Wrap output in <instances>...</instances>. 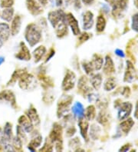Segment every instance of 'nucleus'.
<instances>
[{"label": "nucleus", "mask_w": 138, "mask_h": 152, "mask_svg": "<svg viewBox=\"0 0 138 152\" xmlns=\"http://www.w3.org/2000/svg\"><path fill=\"white\" fill-rule=\"evenodd\" d=\"M48 20L55 28L56 34L58 38H62L68 34L66 15L61 10H55L48 13Z\"/></svg>", "instance_id": "f257e3e1"}, {"label": "nucleus", "mask_w": 138, "mask_h": 152, "mask_svg": "<svg viewBox=\"0 0 138 152\" xmlns=\"http://www.w3.org/2000/svg\"><path fill=\"white\" fill-rule=\"evenodd\" d=\"M26 41L31 47L37 45L42 39V32L41 29L34 23L29 24L27 26L25 33Z\"/></svg>", "instance_id": "f03ea898"}, {"label": "nucleus", "mask_w": 138, "mask_h": 152, "mask_svg": "<svg viewBox=\"0 0 138 152\" xmlns=\"http://www.w3.org/2000/svg\"><path fill=\"white\" fill-rule=\"evenodd\" d=\"M48 139L52 144H55V150L58 151H62V128L59 124L55 123L49 134Z\"/></svg>", "instance_id": "7ed1b4c3"}, {"label": "nucleus", "mask_w": 138, "mask_h": 152, "mask_svg": "<svg viewBox=\"0 0 138 152\" xmlns=\"http://www.w3.org/2000/svg\"><path fill=\"white\" fill-rule=\"evenodd\" d=\"M72 100H73V97H72L71 95H63L59 99L57 110V115L58 118L64 117L65 114L69 111Z\"/></svg>", "instance_id": "20e7f679"}, {"label": "nucleus", "mask_w": 138, "mask_h": 152, "mask_svg": "<svg viewBox=\"0 0 138 152\" xmlns=\"http://www.w3.org/2000/svg\"><path fill=\"white\" fill-rule=\"evenodd\" d=\"M18 86L22 90L31 89L36 86V81L34 76L28 74L26 70L20 76V78H18Z\"/></svg>", "instance_id": "39448f33"}, {"label": "nucleus", "mask_w": 138, "mask_h": 152, "mask_svg": "<svg viewBox=\"0 0 138 152\" xmlns=\"http://www.w3.org/2000/svg\"><path fill=\"white\" fill-rule=\"evenodd\" d=\"M76 75L75 74L70 70L67 71L66 74L62 82V89L64 91H68L72 90L75 85Z\"/></svg>", "instance_id": "423d86ee"}, {"label": "nucleus", "mask_w": 138, "mask_h": 152, "mask_svg": "<svg viewBox=\"0 0 138 152\" xmlns=\"http://www.w3.org/2000/svg\"><path fill=\"white\" fill-rule=\"evenodd\" d=\"M132 111V104L130 102H123L119 105L118 110V119L123 121L127 118Z\"/></svg>", "instance_id": "0eeeda50"}, {"label": "nucleus", "mask_w": 138, "mask_h": 152, "mask_svg": "<svg viewBox=\"0 0 138 152\" xmlns=\"http://www.w3.org/2000/svg\"><path fill=\"white\" fill-rule=\"evenodd\" d=\"M112 5L113 15L114 16H120L121 12L127 7V0H109Z\"/></svg>", "instance_id": "6e6552de"}, {"label": "nucleus", "mask_w": 138, "mask_h": 152, "mask_svg": "<svg viewBox=\"0 0 138 152\" xmlns=\"http://www.w3.org/2000/svg\"><path fill=\"white\" fill-rule=\"evenodd\" d=\"M0 101H5L10 103L13 108H16V100H15V95L12 91L9 90H4L0 92Z\"/></svg>", "instance_id": "1a4fd4ad"}, {"label": "nucleus", "mask_w": 138, "mask_h": 152, "mask_svg": "<svg viewBox=\"0 0 138 152\" xmlns=\"http://www.w3.org/2000/svg\"><path fill=\"white\" fill-rule=\"evenodd\" d=\"M11 34L10 28L6 23H0V48L9 39Z\"/></svg>", "instance_id": "9d476101"}, {"label": "nucleus", "mask_w": 138, "mask_h": 152, "mask_svg": "<svg viewBox=\"0 0 138 152\" xmlns=\"http://www.w3.org/2000/svg\"><path fill=\"white\" fill-rule=\"evenodd\" d=\"M66 22H68L69 26L72 28V31L74 35H77L80 34L79 25L77 22L75 17L72 15V13H68L66 15Z\"/></svg>", "instance_id": "9b49d317"}, {"label": "nucleus", "mask_w": 138, "mask_h": 152, "mask_svg": "<svg viewBox=\"0 0 138 152\" xmlns=\"http://www.w3.org/2000/svg\"><path fill=\"white\" fill-rule=\"evenodd\" d=\"M26 6L28 10L30 12L32 15H38L42 12V7L35 0H27L26 1Z\"/></svg>", "instance_id": "f8f14e48"}, {"label": "nucleus", "mask_w": 138, "mask_h": 152, "mask_svg": "<svg viewBox=\"0 0 138 152\" xmlns=\"http://www.w3.org/2000/svg\"><path fill=\"white\" fill-rule=\"evenodd\" d=\"M15 58L19 60H24V61H28L31 59L29 49L28 48L24 42L20 43V49L18 53L15 55Z\"/></svg>", "instance_id": "ddd939ff"}, {"label": "nucleus", "mask_w": 138, "mask_h": 152, "mask_svg": "<svg viewBox=\"0 0 138 152\" xmlns=\"http://www.w3.org/2000/svg\"><path fill=\"white\" fill-rule=\"evenodd\" d=\"M18 124L27 133H31L33 130L34 124L30 121V119L28 118V116H26V115H22L18 118Z\"/></svg>", "instance_id": "4468645a"}, {"label": "nucleus", "mask_w": 138, "mask_h": 152, "mask_svg": "<svg viewBox=\"0 0 138 152\" xmlns=\"http://www.w3.org/2000/svg\"><path fill=\"white\" fill-rule=\"evenodd\" d=\"M78 126H79L80 132L82 137L85 141H88V121L85 117H81L78 118Z\"/></svg>", "instance_id": "2eb2a0df"}, {"label": "nucleus", "mask_w": 138, "mask_h": 152, "mask_svg": "<svg viewBox=\"0 0 138 152\" xmlns=\"http://www.w3.org/2000/svg\"><path fill=\"white\" fill-rule=\"evenodd\" d=\"M135 75H136V71H135L134 67L131 61H127V68H126L125 75H124V82H131L134 79Z\"/></svg>", "instance_id": "dca6fc26"}, {"label": "nucleus", "mask_w": 138, "mask_h": 152, "mask_svg": "<svg viewBox=\"0 0 138 152\" xmlns=\"http://www.w3.org/2000/svg\"><path fill=\"white\" fill-rule=\"evenodd\" d=\"M94 25V15L90 11H88L83 15V28L88 30L92 28Z\"/></svg>", "instance_id": "f3484780"}, {"label": "nucleus", "mask_w": 138, "mask_h": 152, "mask_svg": "<svg viewBox=\"0 0 138 152\" xmlns=\"http://www.w3.org/2000/svg\"><path fill=\"white\" fill-rule=\"evenodd\" d=\"M77 89L79 90L81 92H82L84 95L87 94V93L91 92V88L90 86H88V78L86 76H82L78 81V84H77Z\"/></svg>", "instance_id": "a211bd4d"}, {"label": "nucleus", "mask_w": 138, "mask_h": 152, "mask_svg": "<svg viewBox=\"0 0 138 152\" xmlns=\"http://www.w3.org/2000/svg\"><path fill=\"white\" fill-rule=\"evenodd\" d=\"M21 25H22V22H21V17L19 15H16L15 16V18L12 19L11 24V28H10V31H11L12 35L15 36L19 32L21 28Z\"/></svg>", "instance_id": "6ab92c4d"}, {"label": "nucleus", "mask_w": 138, "mask_h": 152, "mask_svg": "<svg viewBox=\"0 0 138 152\" xmlns=\"http://www.w3.org/2000/svg\"><path fill=\"white\" fill-rule=\"evenodd\" d=\"M104 72L106 75H111L115 72L114 62H113L111 58L109 56H106L105 58V64L104 66Z\"/></svg>", "instance_id": "aec40b11"}, {"label": "nucleus", "mask_w": 138, "mask_h": 152, "mask_svg": "<svg viewBox=\"0 0 138 152\" xmlns=\"http://www.w3.org/2000/svg\"><path fill=\"white\" fill-rule=\"evenodd\" d=\"M27 116L34 125H39V123H40V118H39L38 113H37L36 109L34 107L31 106V108L28 109L27 112Z\"/></svg>", "instance_id": "412c9836"}, {"label": "nucleus", "mask_w": 138, "mask_h": 152, "mask_svg": "<svg viewBox=\"0 0 138 152\" xmlns=\"http://www.w3.org/2000/svg\"><path fill=\"white\" fill-rule=\"evenodd\" d=\"M134 121H133L132 118L126 119L124 121L123 120V121L120 124V128L123 133L127 134L132 128V127L134 126Z\"/></svg>", "instance_id": "4be33fe9"}, {"label": "nucleus", "mask_w": 138, "mask_h": 152, "mask_svg": "<svg viewBox=\"0 0 138 152\" xmlns=\"http://www.w3.org/2000/svg\"><path fill=\"white\" fill-rule=\"evenodd\" d=\"M72 111L73 112L74 115L77 117V118L84 117V113H85V108L84 106L80 102H76L75 104L72 106Z\"/></svg>", "instance_id": "5701e85b"}, {"label": "nucleus", "mask_w": 138, "mask_h": 152, "mask_svg": "<svg viewBox=\"0 0 138 152\" xmlns=\"http://www.w3.org/2000/svg\"><path fill=\"white\" fill-rule=\"evenodd\" d=\"M103 58L101 57V56H99V55L97 54L94 55V56L92 58V60L91 61V63L92 66H93L94 70L97 71H99L102 68V66H103Z\"/></svg>", "instance_id": "b1692460"}, {"label": "nucleus", "mask_w": 138, "mask_h": 152, "mask_svg": "<svg viewBox=\"0 0 138 152\" xmlns=\"http://www.w3.org/2000/svg\"><path fill=\"white\" fill-rule=\"evenodd\" d=\"M46 53V48L45 47L43 46V45H40L38 48H36L34 50L33 52V57L35 58V62H39L42 60L44 56L45 55Z\"/></svg>", "instance_id": "393cba45"}, {"label": "nucleus", "mask_w": 138, "mask_h": 152, "mask_svg": "<svg viewBox=\"0 0 138 152\" xmlns=\"http://www.w3.org/2000/svg\"><path fill=\"white\" fill-rule=\"evenodd\" d=\"M42 142V137L41 135L36 136L31 140L30 143L28 144V149L31 151H35V149L41 146Z\"/></svg>", "instance_id": "a878e982"}, {"label": "nucleus", "mask_w": 138, "mask_h": 152, "mask_svg": "<svg viewBox=\"0 0 138 152\" xmlns=\"http://www.w3.org/2000/svg\"><path fill=\"white\" fill-rule=\"evenodd\" d=\"M90 82L91 83L92 87L95 90H98L101 88V83H102V77L100 74L92 75L90 79Z\"/></svg>", "instance_id": "bb28decb"}, {"label": "nucleus", "mask_w": 138, "mask_h": 152, "mask_svg": "<svg viewBox=\"0 0 138 152\" xmlns=\"http://www.w3.org/2000/svg\"><path fill=\"white\" fill-rule=\"evenodd\" d=\"M84 117L88 121L94 120L96 117V108L94 105L88 106L87 109L85 111L84 113Z\"/></svg>", "instance_id": "cd10ccee"}, {"label": "nucleus", "mask_w": 138, "mask_h": 152, "mask_svg": "<svg viewBox=\"0 0 138 152\" xmlns=\"http://www.w3.org/2000/svg\"><path fill=\"white\" fill-rule=\"evenodd\" d=\"M13 15H14V10L11 8H6L2 11V19L6 22H11L12 19Z\"/></svg>", "instance_id": "c85d7f7f"}, {"label": "nucleus", "mask_w": 138, "mask_h": 152, "mask_svg": "<svg viewBox=\"0 0 138 152\" xmlns=\"http://www.w3.org/2000/svg\"><path fill=\"white\" fill-rule=\"evenodd\" d=\"M110 121V115L105 111H101L98 116V121L102 125H106Z\"/></svg>", "instance_id": "c756f323"}, {"label": "nucleus", "mask_w": 138, "mask_h": 152, "mask_svg": "<svg viewBox=\"0 0 138 152\" xmlns=\"http://www.w3.org/2000/svg\"><path fill=\"white\" fill-rule=\"evenodd\" d=\"M106 26V20L103 15H99L97 19V24H96V31L98 32H103Z\"/></svg>", "instance_id": "7c9ffc66"}, {"label": "nucleus", "mask_w": 138, "mask_h": 152, "mask_svg": "<svg viewBox=\"0 0 138 152\" xmlns=\"http://www.w3.org/2000/svg\"><path fill=\"white\" fill-rule=\"evenodd\" d=\"M100 134H101V128L96 124H93L91 127V131H90V136L92 139L97 140L99 137Z\"/></svg>", "instance_id": "2f4dec72"}, {"label": "nucleus", "mask_w": 138, "mask_h": 152, "mask_svg": "<svg viewBox=\"0 0 138 152\" xmlns=\"http://www.w3.org/2000/svg\"><path fill=\"white\" fill-rule=\"evenodd\" d=\"M116 87V82L113 77L107 78V81L105 82L104 85V88L105 91H111L114 88Z\"/></svg>", "instance_id": "473e14b6"}, {"label": "nucleus", "mask_w": 138, "mask_h": 152, "mask_svg": "<svg viewBox=\"0 0 138 152\" xmlns=\"http://www.w3.org/2000/svg\"><path fill=\"white\" fill-rule=\"evenodd\" d=\"M26 69H19V70H16L15 72L13 73L12 75V78L10 79L9 82H8L7 86H11V85H13L14 83L16 82L17 80H18V78H20V76L22 75V73L24 72Z\"/></svg>", "instance_id": "72a5a7b5"}, {"label": "nucleus", "mask_w": 138, "mask_h": 152, "mask_svg": "<svg viewBox=\"0 0 138 152\" xmlns=\"http://www.w3.org/2000/svg\"><path fill=\"white\" fill-rule=\"evenodd\" d=\"M4 135L5 137H7L8 139L12 140V124L10 123H6L5 127H4Z\"/></svg>", "instance_id": "f704fd0d"}, {"label": "nucleus", "mask_w": 138, "mask_h": 152, "mask_svg": "<svg viewBox=\"0 0 138 152\" xmlns=\"http://www.w3.org/2000/svg\"><path fill=\"white\" fill-rule=\"evenodd\" d=\"M12 147L13 148H14V151L17 150V151H20L22 150V140L16 136L12 139Z\"/></svg>", "instance_id": "c9c22d12"}, {"label": "nucleus", "mask_w": 138, "mask_h": 152, "mask_svg": "<svg viewBox=\"0 0 138 152\" xmlns=\"http://www.w3.org/2000/svg\"><path fill=\"white\" fill-rule=\"evenodd\" d=\"M82 67L85 72H86L87 75H91L93 74V72H94V69H93V66H92L91 61H85V62H83Z\"/></svg>", "instance_id": "e433bc0d"}, {"label": "nucleus", "mask_w": 138, "mask_h": 152, "mask_svg": "<svg viewBox=\"0 0 138 152\" xmlns=\"http://www.w3.org/2000/svg\"><path fill=\"white\" fill-rule=\"evenodd\" d=\"M16 132H17V135L23 142H26L27 141V137L26 135V133H25L24 129L20 126V125H18L16 128Z\"/></svg>", "instance_id": "4c0bfd02"}, {"label": "nucleus", "mask_w": 138, "mask_h": 152, "mask_svg": "<svg viewBox=\"0 0 138 152\" xmlns=\"http://www.w3.org/2000/svg\"><path fill=\"white\" fill-rule=\"evenodd\" d=\"M53 145H52V142L50 140H46L45 145L39 150V151H53Z\"/></svg>", "instance_id": "58836bf2"}, {"label": "nucleus", "mask_w": 138, "mask_h": 152, "mask_svg": "<svg viewBox=\"0 0 138 152\" xmlns=\"http://www.w3.org/2000/svg\"><path fill=\"white\" fill-rule=\"evenodd\" d=\"M80 145H81V142L79 141V138L77 137H75V138H73L69 142V147L72 148L74 150H77V148H79Z\"/></svg>", "instance_id": "ea45409f"}, {"label": "nucleus", "mask_w": 138, "mask_h": 152, "mask_svg": "<svg viewBox=\"0 0 138 152\" xmlns=\"http://www.w3.org/2000/svg\"><path fill=\"white\" fill-rule=\"evenodd\" d=\"M131 28L134 31L138 32V12L132 16V25Z\"/></svg>", "instance_id": "a19ab883"}, {"label": "nucleus", "mask_w": 138, "mask_h": 152, "mask_svg": "<svg viewBox=\"0 0 138 152\" xmlns=\"http://www.w3.org/2000/svg\"><path fill=\"white\" fill-rule=\"evenodd\" d=\"M14 4V0H0V6L2 8H11Z\"/></svg>", "instance_id": "79ce46f5"}, {"label": "nucleus", "mask_w": 138, "mask_h": 152, "mask_svg": "<svg viewBox=\"0 0 138 152\" xmlns=\"http://www.w3.org/2000/svg\"><path fill=\"white\" fill-rule=\"evenodd\" d=\"M76 132V128L74 126H71L67 129L66 131V135L68 137H72V136L75 134Z\"/></svg>", "instance_id": "37998d69"}, {"label": "nucleus", "mask_w": 138, "mask_h": 152, "mask_svg": "<svg viewBox=\"0 0 138 152\" xmlns=\"http://www.w3.org/2000/svg\"><path fill=\"white\" fill-rule=\"evenodd\" d=\"M89 38H90V36H89V34H88V33L81 34V35L79 36L80 43H83V42H85L88 41V40L89 39Z\"/></svg>", "instance_id": "c03bdc74"}, {"label": "nucleus", "mask_w": 138, "mask_h": 152, "mask_svg": "<svg viewBox=\"0 0 138 152\" xmlns=\"http://www.w3.org/2000/svg\"><path fill=\"white\" fill-rule=\"evenodd\" d=\"M123 90H122L121 91V94L122 95H123L124 97H126V98H128L129 96H130V95H131V89H130V88L129 87H124L123 88Z\"/></svg>", "instance_id": "a18cd8bd"}, {"label": "nucleus", "mask_w": 138, "mask_h": 152, "mask_svg": "<svg viewBox=\"0 0 138 152\" xmlns=\"http://www.w3.org/2000/svg\"><path fill=\"white\" fill-rule=\"evenodd\" d=\"M4 138H5V136H4L3 133L1 131V128H0V151L3 150V141Z\"/></svg>", "instance_id": "49530a36"}, {"label": "nucleus", "mask_w": 138, "mask_h": 152, "mask_svg": "<svg viewBox=\"0 0 138 152\" xmlns=\"http://www.w3.org/2000/svg\"><path fill=\"white\" fill-rule=\"evenodd\" d=\"M130 148H131V145L130 144H127V145H123L122 148H120V151H127L130 150Z\"/></svg>", "instance_id": "de8ad7c7"}, {"label": "nucleus", "mask_w": 138, "mask_h": 152, "mask_svg": "<svg viewBox=\"0 0 138 152\" xmlns=\"http://www.w3.org/2000/svg\"><path fill=\"white\" fill-rule=\"evenodd\" d=\"M54 55H55V50H54L53 48H52V49L49 51V54H48V56H47V57H46L45 62H47L48 61H49L50 58H52Z\"/></svg>", "instance_id": "09e8293b"}, {"label": "nucleus", "mask_w": 138, "mask_h": 152, "mask_svg": "<svg viewBox=\"0 0 138 152\" xmlns=\"http://www.w3.org/2000/svg\"><path fill=\"white\" fill-rule=\"evenodd\" d=\"M115 54H116L118 56H119V57H121V58H123L124 56H125V55H124L123 51L120 50V49H116V50H115Z\"/></svg>", "instance_id": "8fccbe9b"}, {"label": "nucleus", "mask_w": 138, "mask_h": 152, "mask_svg": "<svg viewBox=\"0 0 138 152\" xmlns=\"http://www.w3.org/2000/svg\"><path fill=\"white\" fill-rule=\"evenodd\" d=\"M134 117L137 119H138V101L137 102L136 104V108H135V112H134Z\"/></svg>", "instance_id": "3c124183"}, {"label": "nucleus", "mask_w": 138, "mask_h": 152, "mask_svg": "<svg viewBox=\"0 0 138 152\" xmlns=\"http://www.w3.org/2000/svg\"><path fill=\"white\" fill-rule=\"evenodd\" d=\"M39 2L41 5H42V6H46V5L48 3V2H49V0H39Z\"/></svg>", "instance_id": "603ef678"}, {"label": "nucleus", "mask_w": 138, "mask_h": 152, "mask_svg": "<svg viewBox=\"0 0 138 152\" xmlns=\"http://www.w3.org/2000/svg\"><path fill=\"white\" fill-rule=\"evenodd\" d=\"M93 2H94V0H82V2L85 5H91Z\"/></svg>", "instance_id": "864d4df0"}, {"label": "nucleus", "mask_w": 138, "mask_h": 152, "mask_svg": "<svg viewBox=\"0 0 138 152\" xmlns=\"http://www.w3.org/2000/svg\"><path fill=\"white\" fill-rule=\"evenodd\" d=\"M55 2H56V6H62L63 0H55Z\"/></svg>", "instance_id": "5fc2aeb1"}, {"label": "nucleus", "mask_w": 138, "mask_h": 152, "mask_svg": "<svg viewBox=\"0 0 138 152\" xmlns=\"http://www.w3.org/2000/svg\"><path fill=\"white\" fill-rule=\"evenodd\" d=\"M74 5L76 8L81 7V4H80V0H74Z\"/></svg>", "instance_id": "6e6d98bb"}, {"label": "nucleus", "mask_w": 138, "mask_h": 152, "mask_svg": "<svg viewBox=\"0 0 138 152\" xmlns=\"http://www.w3.org/2000/svg\"><path fill=\"white\" fill-rule=\"evenodd\" d=\"M4 61H5V58L0 57V65H2V64L3 63Z\"/></svg>", "instance_id": "4d7b16f0"}, {"label": "nucleus", "mask_w": 138, "mask_h": 152, "mask_svg": "<svg viewBox=\"0 0 138 152\" xmlns=\"http://www.w3.org/2000/svg\"><path fill=\"white\" fill-rule=\"evenodd\" d=\"M136 5H137V7H138V0H137V1H136Z\"/></svg>", "instance_id": "13d9d810"}]
</instances>
